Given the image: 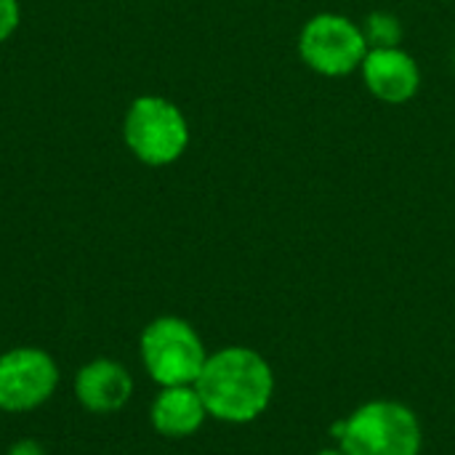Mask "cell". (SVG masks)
I'll list each match as a JSON object with an SVG mask.
<instances>
[{"mask_svg":"<svg viewBox=\"0 0 455 455\" xmlns=\"http://www.w3.org/2000/svg\"><path fill=\"white\" fill-rule=\"evenodd\" d=\"M363 35L368 48H400L403 43V21L389 11H373L363 21Z\"/></svg>","mask_w":455,"mask_h":455,"instance_id":"10","label":"cell"},{"mask_svg":"<svg viewBox=\"0 0 455 455\" xmlns=\"http://www.w3.org/2000/svg\"><path fill=\"white\" fill-rule=\"evenodd\" d=\"M133 395L131 373L115 360H93L75 376V397L91 413H115Z\"/></svg>","mask_w":455,"mask_h":455,"instance_id":"8","label":"cell"},{"mask_svg":"<svg viewBox=\"0 0 455 455\" xmlns=\"http://www.w3.org/2000/svg\"><path fill=\"white\" fill-rule=\"evenodd\" d=\"M59 384L56 363L48 352L19 347L0 357V411L24 413L51 400Z\"/></svg>","mask_w":455,"mask_h":455,"instance_id":"6","label":"cell"},{"mask_svg":"<svg viewBox=\"0 0 455 455\" xmlns=\"http://www.w3.org/2000/svg\"><path fill=\"white\" fill-rule=\"evenodd\" d=\"M336 445L347 455H421L419 416L397 400H371L333 424Z\"/></svg>","mask_w":455,"mask_h":455,"instance_id":"2","label":"cell"},{"mask_svg":"<svg viewBox=\"0 0 455 455\" xmlns=\"http://www.w3.org/2000/svg\"><path fill=\"white\" fill-rule=\"evenodd\" d=\"M8 455H45V453H43V448H40L37 443H32V440H21V443L11 445Z\"/></svg>","mask_w":455,"mask_h":455,"instance_id":"12","label":"cell"},{"mask_svg":"<svg viewBox=\"0 0 455 455\" xmlns=\"http://www.w3.org/2000/svg\"><path fill=\"white\" fill-rule=\"evenodd\" d=\"M21 21V5L19 0H0V43H5Z\"/></svg>","mask_w":455,"mask_h":455,"instance_id":"11","label":"cell"},{"mask_svg":"<svg viewBox=\"0 0 455 455\" xmlns=\"http://www.w3.org/2000/svg\"><path fill=\"white\" fill-rule=\"evenodd\" d=\"M149 419L157 435L168 440H184V437H192L205 424L208 411L195 384L163 387L152 403Z\"/></svg>","mask_w":455,"mask_h":455,"instance_id":"9","label":"cell"},{"mask_svg":"<svg viewBox=\"0 0 455 455\" xmlns=\"http://www.w3.org/2000/svg\"><path fill=\"white\" fill-rule=\"evenodd\" d=\"M141 363L160 387L195 384L208 352L197 331L181 317H157L141 333Z\"/></svg>","mask_w":455,"mask_h":455,"instance_id":"4","label":"cell"},{"mask_svg":"<svg viewBox=\"0 0 455 455\" xmlns=\"http://www.w3.org/2000/svg\"><path fill=\"white\" fill-rule=\"evenodd\" d=\"M317 455H347V453H344V451H341V448L336 445V448H325V451H320Z\"/></svg>","mask_w":455,"mask_h":455,"instance_id":"13","label":"cell"},{"mask_svg":"<svg viewBox=\"0 0 455 455\" xmlns=\"http://www.w3.org/2000/svg\"><path fill=\"white\" fill-rule=\"evenodd\" d=\"M360 72L368 91L387 104H405L421 88V69L403 48H371Z\"/></svg>","mask_w":455,"mask_h":455,"instance_id":"7","label":"cell"},{"mask_svg":"<svg viewBox=\"0 0 455 455\" xmlns=\"http://www.w3.org/2000/svg\"><path fill=\"white\" fill-rule=\"evenodd\" d=\"M368 51L363 27L341 13H317L301 27L299 35L301 61L325 77L352 75L363 67Z\"/></svg>","mask_w":455,"mask_h":455,"instance_id":"5","label":"cell"},{"mask_svg":"<svg viewBox=\"0 0 455 455\" xmlns=\"http://www.w3.org/2000/svg\"><path fill=\"white\" fill-rule=\"evenodd\" d=\"M123 139L131 155L152 168L176 163L189 147V123L165 96H139L123 117Z\"/></svg>","mask_w":455,"mask_h":455,"instance_id":"3","label":"cell"},{"mask_svg":"<svg viewBox=\"0 0 455 455\" xmlns=\"http://www.w3.org/2000/svg\"><path fill=\"white\" fill-rule=\"evenodd\" d=\"M195 389L211 419L224 424H251L272 405L275 373L256 349L224 347L208 355Z\"/></svg>","mask_w":455,"mask_h":455,"instance_id":"1","label":"cell"}]
</instances>
